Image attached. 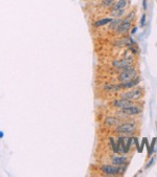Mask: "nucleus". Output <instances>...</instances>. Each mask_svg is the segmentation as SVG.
I'll list each match as a JSON object with an SVG mask.
<instances>
[{"instance_id":"423d86ee","label":"nucleus","mask_w":157,"mask_h":177,"mask_svg":"<svg viewBox=\"0 0 157 177\" xmlns=\"http://www.w3.org/2000/svg\"><path fill=\"white\" fill-rule=\"evenodd\" d=\"M135 129V124L134 123H126V124H123L120 125V126H118L117 128H116V132H118V133H130V132H132L133 130Z\"/></svg>"},{"instance_id":"f03ea898","label":"nucleus","mask_w":157,"mask_h":177,"mask_svg":"<svg viewBox=\"0 0 157 177\" xmlns=\"http://www.w3.org/2000/svg\"><path fill=\"white\" fill-rule=\"evenodd\" d=\"M102 172L105 174H108V175H116V174L124 173L125 172V168H122L120 166H109V165H105V166L101 167Z\"/></svg>"},{"instance_id":"9d476101","label":"nucleus","mask_w":157,"mask_h":177,"mask_svg":"<svg viewBox=\"0 0 157 177\" xmlns=\"http://www.w3.org/2000/svg\"><path fill=\"white\" fill-rule=\"evenodd\" d=\"M113 106L115 107H118V108H125V107H128V106H131L132 103L131 101L129 100H125V99H120V100H115L114 102L112 103Z\"/></svg>"},{"instance_id":"39448f33","label":"nucleus","mask_w":157,"mask_h":177,"mask_svg":"<svg viewBox=\"0 0 157 177\" xmlns=\"http://www.w3.org/2000/svg\"><path fill=\"white\" fill-rule=\"evenodd\" d=\"M131 23H132V20L125 17V19L122 20V22L120 23V25L116 28V33L117 34H124V33L128 32L129 28H131Z\"/></svg>"},{"instance_id":"ddd939ff","label":"nucleus","mask_w":157,"mask_h":177,"mask_svg":"<svg viewBox=\"0 0 157 177\" xmlns=\"http://www.w3.org/2000/svg\"><path fill=\"white\" fill-rule=\"evenodd\" d=\"M127 162V157L123 156H113L112 157V164L115 166H123Z\"/></svg>"},{"instance_id":"f257e3e1","label":"nucleus","mask_w":157,"mask_h":177,"mask_svg":"<svg viewBox=\"0 0 157 177\" xmlns=\"http://www.w3.org/2000/svg\"><path fill=\"white\" fill-rule=\"evenodd\" d=\"M133 141H134V137H124V136H120L117 141L118 151L122 153H127Z\"/></svg>"},{"instance_id":"393cba45","label":"nucleus","mask_w":157,"mask_h":177,"mask_svg":"<svg viewBox=\"0 0 157 177\" xmlns=\"http://www.w3.org/2000/svg\"><path fill=\"white\" fill-rule=\"evenodd\" d=\"M3 137H4V132L0 131V138H3Z\"/></svg>"},{"instance_id":"5701e85b","label":"nucleus","mask_w":157,"mask_h":177,"mask_svg":"<svg viewBox=\"0 0 157 177\" xmlns=\"http://www.w3.org/2000/svg\"><path fill=\"white\" fill-rule=\"evenodd\" d=\"M154 160H155V159H154V158H152V159H151V161H150V164H148V165H147V166H146V168H147V169H148L150 166H152V165H153Z\"/></svg>"},{"instance_id":"dca6fc26","label":"nucleus","mask_w":157,"mask_h":177,"mask_svg":"<svg viewBox=\"0 0 157 177\" xmlns=\"http://www.w3.org/2000/svg\"><path fill=\"white\" fill-rule=\"evenodd\" d=\"M110 145H111V148H112V150H113L114 153H118V152H120V151H118V147H117V143H115L112 137H110Z\"/></svg>"},{"instance_id":"1a4fd4ad","label":"nucleus","mask_w":157,"mask_h":177,"mask_svg":"<svg viewBox=\"0 0 157 177\" xmlns=\"http://www.w3.org/2000/svg\"><path fill=\"white\" fill-rule=\"evenodd\" d=\"M113 66H115L118 69H127V68H129L131 66V61L127 60V59L122 61H114Z\"/></svg>"},{"instance_id":"6ab92c4d","label":"nucleus","mask_w":157,"mask_h":177,"mask_svg":"<svg viewBox=\"0 0 157 177\" xmlns=\"http://www.w3.org/2000/svg\"><path fill=\"white\" fill-rule=\"evenodd\" d=\"M155 144H156V138H154V140L152 141L151 145H150V151H149V153H148L149 155H152V154H153L154 149H155Z\"/></svg>"},{"instance_id":"7ed1b4c3","label":"nucleus","mask_w":157,"mask_h":177,"mask_svg":"<svg viewBox=\"0 0 157 177\" xmlns=\"http://www.w3.org/2000/svg\"><path fill=\"white\" fill-rule=\"evenodd\" d=\"M136 75V71H135L134 68H127V69H124V71L120 72L118 75V80L120 82H127L130 80H133Z\"/></svg>"},{"instance_id":"0eeeda50","label":"nucleus","mask_w":157,"mask_h":177,"mask_svg":"<svg viewBox=\"0 0 157 177\" xmlns=\"http://www.w3.org/2000/svg\"><path fill=\"white\" fill-rule=\"evenodd\" d=\"M122 112L125 113V114H128V115H136V114H139L141 112V109L136 106H128V107H125V108H122Z\"/></svg>"},{"instance_id":"a211bd4d","label":"nucleus","mask_w":157,"mask_h":177,"mask_svg":"<svg viewBox=\"0 0 157 177\" xmlns=\"http://www.w3.org/2000/svg\"><path fill=\"white\" fill-rule=\"evenodd\" d=\"M114 2H115L114 0H103L102 3H103V5L106 6V8H111L114 4Z\"/></svg>"},{"instance_id":"6e6552de","label":"nucleus","mask_w":157,"mask_h":177,"mask_svg":"<svg viewBox=\"0 0 157 177\" xmlns=\"http://www.w3.org/2000/svg\"><path fill=\"white\" fill-rule=\"evenodd\" d=\"M139 83V79L138 78H135L133 80H130V81L127 82H122V84L118 85V89H127V88H132V87H135L137 84Z\"/></svg>"},{"instance_id":"4be33fe9","label":"nucleus","mask_w":157,"mask_h":177,"mask_svg":"<svg viewBox=\"0 0 157 177\" xmlns=\"http://www.w3.org/2000/svg\"><path fill=\"white\" fill-rule=\"evenodd\" d=\"M142 6H144L145 11H146L147 9V0H142Z\"/></svg>"},{"instance_id":"2eb2a0df","label":"nucleus","mask_w":157,"mask_h":177,"mask_svg":"<svg viewBox=\"0 0 157 177\" xmlns=\"http://www.w3.org/2000/svg\"><path fill=\"white\" fill-rule=\"evenodd\" d=\"M122 20H123V19H120V18H118V19H113V20L111 21L110 23H109V24H110L111 29H116L118 25H120V23L122 22Z\"/></svg>"},{"instance_id":"f3484780","label":"nucleus","mask_w":157,"mask_h":177,"mask_svg":"<svg viewBox=\"0 0 157 177\" xmlns=\"http://www.w3.org/2000/svg\"><path fill=\"white\" fill-rule=\"evenodd\" d=\"M105 123H106L107 125H115L116 123H117V120L114 119V117H107V119L105 120Z\"/></svg>"},{"instance_id":"4468645a","label":"nucleus","mask_w":157,"mask_h":177,"mask_svg":"<svg viewBox=\"0 0 157 177\" xmlns=\"http://www.w3.org/2000/svg\"><path fill=\"white\" fill-rule=\"evenodd\" d=\"M125 14V9H111L110 11V15L114 18H120Z\"/></svg>"},{"instance_id":"412c9836","label":"nucleus","mask_w":157,"mask_h":177,"mask_svg":"<svg viewBox=\"0 0 157 177\" xmlns=\"http://www.w3.org/2000/svg\"><path fill=\"white\" fill-rule=\"evenodd\" d=\"M146 140H147V138H144V141H142L141 145H140V151H139V153H141L142 150H144V146L146 145Z\"/></svg>"},{"instance_id":"20e7f679","label":"nucleus","mask_w":157,"mask_h":177,"mask_svg":"<svg viewBox=\"0 0 157 177\" xmlns=\"http://www.w3.org/2000/svg\"><path fill=\"white\" fill-rule=\"evenodd\" d=\"M141 96V90L139 88H133L132 90L128 91V92H125L122 94V99H125V100H137Z\"/></svg>"},{"instance_id":"b1692460","label":"nucleus","mask_w":157,"mask_h":177,"mask_svg":"<svg viewBox=\"0 0 157 177\" xmlns=\"http://www.w3.org/2000/svg\"><path fill=\"white\" fill-rule=\"evenodd\" d=\"M137 32V27H133L132 32H131V34H135V33Z\"/></svg>"},{"instance_id":"aec40b11","label":"nucleus","mask_w":157,"mask_h":177,"mask_svg":"<svg viewBox=\"0 0 157 177\" xmlns=\"http://www.w3.org/2000/svg\"><path fill=\"white\" fill-rule=\"evenodd\" d=\"M146 18H147V16H146V14L144 13L141 16V19H140V26L141 27H144L145 24H146Z\"/></svg>"},{"instance_id":"9b49d317","label":"nucleus","mask_w":157,"mask_h":177,"mask_svg":"<svg viewBox=\"0 0 157 177\" xmlns=\"http://www.w3.org/2000/svg\"><path fill=\"white\" fill-rule=\"evenodd\" d=\"M128 4L127 0H117L114 2V4L111 6V9H125Z\"/></svg>"},{"instance_id":"f8f14e48","label":"nucleus","mask_w":157,"mask_h":177,"mask_svg":"<svg viewBox=\"0 0 157 177\" xmlns=\"http://www.w3.org/2000/svg\"><path fill=\"white\" fill-rule=\"evenodd\" d=\"M113 20V18H102L96 20V22L93 23L94 27H99V26H104V25H107Z\"/></svg>"}]
</instances>
